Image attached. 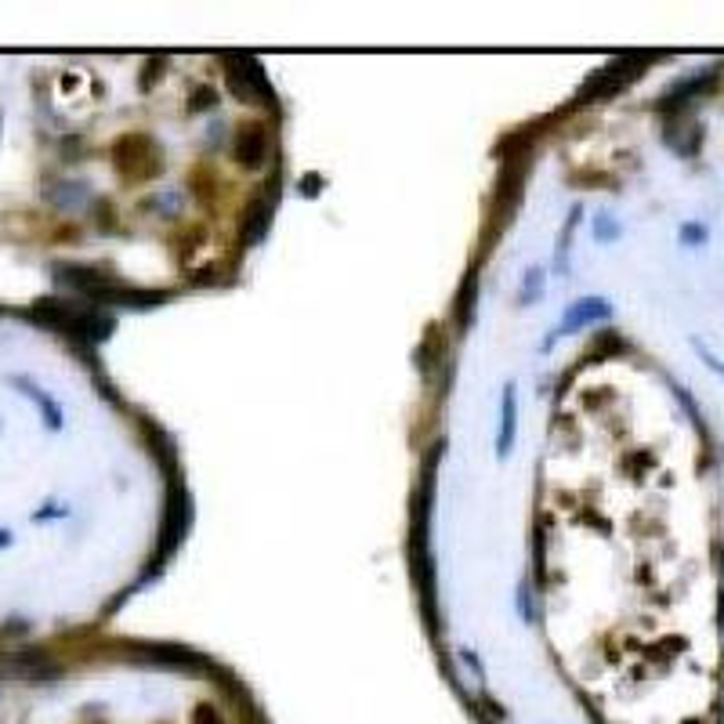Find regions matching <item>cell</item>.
Wrapping results in <instances>:
<instances>
[{
  "mask_svg": "<svg viewBox=\"0 0 724 724\" xmlns=\"http://www.w3.org/2000/svg\"><path fill=\"white\" fill-rule=\"evenodd\" d=\"M601 315H609V305L587 297V301H580V305L572 308V315H565V330H576V326H583V323H594V319H601Z\"/></svg>",
  "mask_w": 724,
  "mask_h": 724,
  "instance_id": "6da1fadb",
  "label": "cell"
},
{
  "mask_svg": "<svg viewBox=\"0 0 724 724\" xmlns=\"http://www.w3.org/2000/svg\"><path fill=\"white\" fill-rule=\"evenodd\" d=\"M685 239H706L703 229H685Z\"/></svg>",
  "mask_w": 724,
  "mask_h": 724,
  "instance_id": "7a4b0ae2",
  "label": "cell"
}]
</instances>
